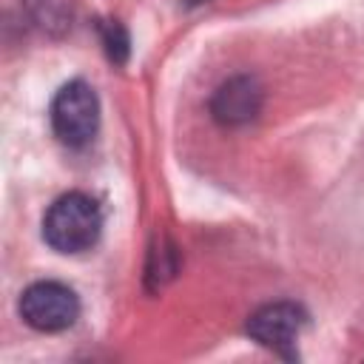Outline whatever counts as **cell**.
<instances>
[{
  "label": "cell",
  "mask_w": 364,
  "mask_h": 364,
  "mask_svg": "<svg viewBox=\"0 0 364 364\" xmlns=\"http://www.w3.org/2000/svg\"><path fill=\"white\" fill-rule=\"evenodd\" d=\"M17 310H20V318L31 330L60 333V330H68L80 318V299L68 284L46 279L23 290Z\"/></svg>",
  "instance_id": "3957f363"
},
{
  "label": "cell",
  "mask_w": 364,
  "mask_h": 364,
  "mask_svg": "<svg viewBox=\"0 0 364 364\" xmlns=\"http://www.w3.org/2000/svg\"><path fill=\"white\" fill-rule=\"evenodd\" d=\"M102 233V210L94 196L68 191L57 196L43 216V239L57 253H82L97 245Z\"/></svg>",
  "instance_id": "6da1fadb"
},
{
  "label": "cell",
  "mask_w": 364,
  "mask_h": 364,
  "mask_svg": "<svg viewBox=\"0 0 364 364\" xmlns=\"http://www.w3.org/2000/svg\"><path fill=\"white\" fill-rule=\"evenodd\" d=\"M264 105V85L253 74H233L216 85L210 97V117L222 128H242L259 117Z\"/></svg>",
  "instance_id": "5b68a950"
},
{
  "label": "cell",
  "mask_w": 364,
  "mask_h": 364,
  "mask_svg": "<svg viewBox=\"0 0 364 364\" xmlns=\"http://www.w3.org/2000/svg\"><path fill=\"white\" fill-rule=\"evenodd\" d=\"M307 324V313L296 301H270L250 313L247 336L282 358H296V341Z\"/></svg>",
  "instance_id": "277c9868"
},
{
  "label": "cell",
  "mask_w": 364,
  "mask_h": 364,
  "mask_svg": "<svg viewBox=\"0 0 364 364\" xmlns=\"http://www.w3.org/2000/svg\"><path fill=\"white\" fill-rule=\"evenodd\" d=\"M102 43H105V51H108V57L114 63H125V57H128V34L117 20H108L102 26Z\"/></svg>",
  "instance_id": "8992f818"
},
{
  "label": "cell",
  "mask_w": 364,
  "mask_h": 364,
  "mask_svg": "<svg viewBox=\"0 0 364 364\" xmlns=\"http://www.w3.org/2000/svg\"><path fill=\"white\" fill-rule=\"evenodd\" d=\"M51 131L68 148H85L100 128V100L85 80L65 82L51 100Z\"/></svg>",
  "instance_id": "7a4b0ae2"
}]
</instances>
